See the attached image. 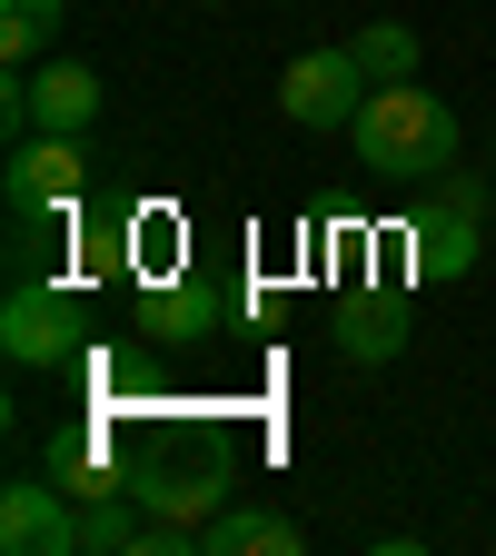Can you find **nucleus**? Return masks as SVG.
<instances>
[{
    "label": "nucleus",
    "instance_id": "15",
    "mask_svg": "<svg viewBox=\"0 0 496 556\" xmlns=\"http://www.w3.org/2000/svg\"><path fill=\"white\" fill-rule=\"evenodd\" d=\"M50 477L69 486V497H110V486H129V477H110V457H100V438H50Z\"/></svg>",
    "mask_w": 496,
    "mask_h": 556
},
{
    "label": "nucleus",
    "instance_id": "11",
    "mask_svg": "<svg viewBox=\"0 0 496 556\" xmlns=\"http://www.w3.org/2000/svg\"><path fill=\"white\" fill-rule=\"evenodd\" d=\"M139 318H150L160 338H179V348H189V338H208V328H229V299L208 289V278H169V289L139 308Z\"/></svg>",
    "mask_w": 496,
    "mask_h": 556
},
{
    "label": "nucleus",
    "instance_id": "12",
    "mask_svg": "<svg viewBox=\"0 0 496 556\" xmlns=\"http://www.w3.org/2000/svg\"><path fill=\"white\" fill-rule=\"evenodd\" d=\"M60 21H69V0H0V60L40 70L60 50Z\"/></svg>",
    "mask_w": 496,
    "mask_h": 556
},
{
    "label": "nucleus",
    "instance_id": "13",
    "mask_svg": "<svg viewBox=\"0 0 496 556\" xmlns=\"http://www.w3.org/2000/svg\"><path fill=\"white\" fill-rule=\"evenodd\" d=\"M347 50H358V70H368L378 90H387V80H417V30H407V21H368Z\"/></svg>",
    "mask_w": 496,
    "mask_h": 556
},
{
    "label": "nucleus",
    "instance_id": "16",
    "mask_svg": "<svg viewBox=\"0 0 496 556\" xmlns=\"http://www.w3.org/2000/svg\"><path fill=\"white\" fill-rule=\"evenodd\" d=\"M199 11H229V0H199Z\"/></svg>",
    "mask_w": 496,
    "mask_h": 556
},
{
    "label": "nucleus",
    "instance_id": "5",
    "mask_svg": "<svg viewBox=\"0 0 496 556\" xmlns=\"http://www.w3.org/2000/svg\"><path fill=\"white\" fill-rule=\"evenodd\" d=\"M0 348H11V368H60L80 348V299L60 278H21L11 308H0Z\"/></svg>",
    "mask_w": 496,
    "mask_h": 556
},
{
    "label": "nucleus",
    "instance_id": "3",
    "mask_svg": "<svg viewBox=\"0 0 496 556\" xmlns=\"http://www.w3.org/2000/svg\"><path fill=\"white\" fill-rule=\"evenodd\" d=\"M368 70H358V50H347V40H328V50H298L289 60V80H278V110H289L298 129H347V119H358L368 110Z\"/></svg>",
    "mask_w": 496,
    "mask_h": 556
},
{
    "label": "nucleus",
    "instance_id": "7",
    "mask_svg": "<svg viewBox=\"0 0 496 556\" xmlns=\"http://www.w3.org/2000/svg\"><path fill=\"white\" fill-rule=\"evenodd\" d=\"M100 100H110V90H100V70H90V60H60V50H50V60L30 70V119H40V129H69V139H90Z\"/></svg>",
    "mask_w": 496,
    "mask_h": 556
},
{
    "label": "nucleus",
    "instance_id": "1",
    "mask_svg": "<svg viewBox=\"0 0 496 556\" xmlns=\"http://www.w3.org/2000/svg\"><path fill=\"white\" fill-rule=\"evenodd\" d=\"M347 139H358V160L378 179H447L457 169V110L437 90H417V80L368 90V110L347 119Z\"/></svg>",
    "mask_w": 496,
    "mask_h": 556
},
{
    "label": "nucleus",
    "instance_id": "2",
    "mask_svg": "<svg viewBox=\"0 0 496 556\" xmlns=\"http://www.w3.org/2000/svg\"><path fill=\"white\" fill-rule=\"evenodd\" d=\"M437 199L407 219V268L417 278H437V289H457V278L476 268V249H486V179L476 169H447V179H428Z\"/></svg>",
    "mask_w": 496,
    "mask_h": 556
},
{
    "label": "nucleus",
    "instance_id": "9",
    "mask_svg": "<svg viewBox=\"0 0 496 556\" xmlns=\"http://www.w3.org/2000/svg\"><path fill=\"white\" fill-rule=\"evenodd\" d=\"M129 497L150 507V527H208L229 507V477L219 467H169V477H129Z\"/></svg>",
    "mask_w": 496,
    "mask_h": 556
},
{
    "label": "nucleus",
    "instance_id": "4",
    "mask_svg": "<svg viewBox=\"0 0 496 556\" xmlns=\"http://www.w3.org/2000/svg\"><path fill=\"white\" fill-rule=\"evenodd\" d=\"M0 556H80V497L60 477L0 486Z\"/></svg>",
    "mask_w": 496,
    "mask_h": 556
},
{
    "label": "nucleus",
    "instance_id": "6",
    "mask_svg": "<svg viewBox=\"0 0 496 556\" xmlns=\"http://www.w3.org/2000/svg\"><path fill=\"white\" fill-rule=\"evenodd\" d=\"M80 189H90V150L69 129L21 139L11 169H0V199H11V208H80Z\"/></svg>",
    "mask_w": 496,
    "mask_h": 556
},
{
    "label": "nucleus",
    "instance_id": "8",
    "mask_svg": "<svg viewBox=\"0 0 496 556\" xmlns=\"http://www.w3.org/2000/svg\"><path fill=\"white\" fill-rule=\"evenodd\" d=\"M397 348H407V299H397V289H358V299H338V358L387 368Z\"/></svg>",
    "mask_w": 496,
    "mask_h": 556
},
{
    "label": "nucleus",
    "instance_id": "14",
    "mask_svg": "<svg viewBox=\"0 0 496 556\" xmlns=\"http://www.w3.org/2000/svg\"><path fill=\"white\" fill-rule=\"evenodd\" d=\"M60 239H69V208H11V278H50Z\"/></svg>",
    "mask_w": 496,
    "mask_h": 556
},
{
    "label": "nucleus",
    "instance_id": "10",
    "mask_svg": "<svg viewBox=\"0 0 496 556\" xmlns=\"http://www.w3.org/2000/svg\"><path fill=\"white\" fill-rule=\"evenodd\" d=\"M199 556H298V517L278 507H219L199 527Z\"/></svg>",
    "mask_w": 496,
    "mask_h": 556
}]
</instances>
